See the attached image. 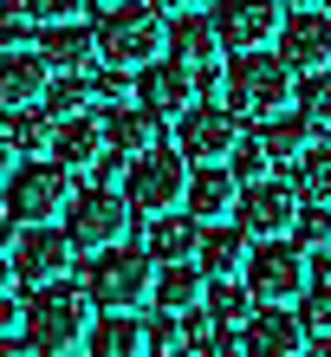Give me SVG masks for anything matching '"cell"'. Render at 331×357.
<instances>
[{
    "label": "cell",
    "mask_w": 331,
    "mask_h": 357,
    "mask_svg": "<svg viewBox=\"0 0 331 357\" xmlns=\"http://www.w3.org/2000/svg\"><path fill=\"white\" fill-rule=\"evenodd\" d=\"M293 85H299V72L286 66V59H273L266 46H254V52H234V66H227V78H221L215 98L234 117L266 123V117H279L286 104H293Z\"/></svg>",
    "instance_id": "1"
},
{
    "label": "cell",
    "mask_w": 331,
    "mask_h": 357,
    "mask_svg": "<svg viewBox=\"0 0 331 357\" xmlns=\"http://www.w3.org/2000/svg\"><path fill=\"white\" fill-rule=\"evenodd\" d=\"M91 319H98V305H91L85 286H66V280L33 286V299H26V344L39 357L78 351V344H85V331H91Z\"/></svg>",
    "instance_id": "2"
},
{
    "label": "cell",
    "mask_w": 331,
    "mask_h": 357,
    "mask_svg": "<svg viewBox=\"0 0 331 357\" xmlns=\"http://www.w3.org/2000/svg\"><path fill=\"white\" fill-rule=\"evenodd\" d=\"M162 46H169V26H162V13L143 7V0L105 7V20H98V52H105V66L143 72V66L162 59Z\"/></svg>",
    "instance_id": "3"
},
{
    "label": "cell",
    "mask_w": 331,
    "mask_h": 357,
    "mask_svg": "<svg viewBox=\"0 0 331 357\" xmlns=\"http://www.w3.org/2000/svg\"><path fill=\"white\" fill-rule=\"evenodd\" d=\"M78 195L72 188V169L66 162H46V156H33V162H20V169L7 176V188H0V202H7V215L20 227H39V221H66V202Z\"/></svg>",
    "instance_id": "4"
},
{
    "label": "cell",
    "mask_w": 331,
    "mask_h": 357,
    "mask_svg": "<svg viewBox=\"0 0 331 357\" xmlns=\"http://www.w3.org/2000/svg\"><path fill=\"white\" fill-rule=\"evenodd\" d=\"M240 280H247V292H254L260 305H299V292L312 286V260H305V247L293 234L286 241H254Z\"/></svg>",
    "instance_id": "5"
},
{
    "label": "cell",
    "mask_w": 331,
    "mask_h": 357,
    "mask_svg": "<svg viewBox=\"0 0 331 357\" xmlns=\"http://www.w3.org/2000/svg\"><path fill=\"white\" fill-rule=\"evenodd\" d=\"M182 195H189V156L182 150H143L130 156V169H123V202L137 208V215H169V208H182Z\"/></svg>",
    "instance_id": "6"
},
{
    "label": "cell",
    "mask_w": 331,
    "mask_h": 357,
    "mask_svg": "<svg viewBox=\"0 0 331 357\" xmlns=\"http://www.w3.org/2000/svg\"><path fill=\"white\" fill-rule=\"evenodd\" d=\"M130 215L137 208L123 202L111 182L78 188V195L66 202V241L78 247V254H105V247H117L123 234H130Z\"/></svg>",
    "instance_id": "7"
},
{
    "label": "cell",
    "mask_w": 331,
    "mask_h": 357,
    "mask_svg": "<svg viewBox=\"0 0 331 357\" xmlns=\"http://www.w3.org/2000/svg\"><path fill=\"white\" fill-rule=\"evenodd\" d=\"M150 286H156V260L150 254H137V247H105L98 254V266L85 273V292H91V305H105V312H137L143 299H150Z\"/></svg>",
    "instance_id": "8"
},
{
    "label": "cell",
    "mask_w": 331,
    "mask_h": 357,
    "mask_svg": "<svg viewBox=\"0 0 331 357\" xmlns=\"http://www.w3.org/2000/svg\"><path fill=\"white\" fill-rule=\"evenodd\" d=\"M299 221V188L279 182V176H260V182H240V202H234V227L247 241H286Z\"/></svg>",
    "instance_id": "9"
},
{
    "label": "cell",
    "mask_w": 331,
    "mask_h": 357,
    "mask_svg": "<svg viewBox=\"0 0 331 357\" xmlns=\"http://www.w3.org/2000/svg\"><path fill=\"white\" fill-rule=\"evenodd\" d=\"M234 143H240V117L227 111L221 98L215 104H189V111L176 117V150L189 162H227Z\"/></svg>",
    "instance_id": "10"
},
{
    "label": "cell",
    "mask_w": 331,
    "mask_h": 357,
    "mask_svg": "<svg viewBox=\"0 0 331 357\" xmlns=\"http://www.w3.org/2000/svg\"><path fill=\"white\" fill-rule=\"evenodd\" d=\"M72 254L78 247L66 241V227H20V241H13V273H20V286H52V280H66L72 273Z\"/></svg>",
    "instance_id": "11"
},
{
    "label": "cell",
    "mask_w": 331,
    "mask_h": 357,
    "mask_svg": "<svg viewBox=\"0 0 331 357\" xmlns=\"http://www.w3.org/2000/svg\"><path fill=\"white\" fill-rule=\"evenodd\" d=\"M39 59L52 66V78H91L105 66V52H98V33L85 20H66V26H39Z\"/></svg>",
    "instance_id": "12"
},
{
    "label": "cell",
    "mask_w": 331,
    "mask_h": 357,
    "mask_svg": "<svg viewBox=\"0 0 331 357\" xmlns=\"http://www.w3.org/2000/svg\"><path fill=\"white\" fill-rule=\"evenodd\" d=\"M162 59H176L189 78H208L221 66V26H215V13H176Z\"/></svg>",
    "instance_id": "13"
},
{
    "label": "cell",
    "mask_w": 331,
    "mask_h": 357,
    "mask_svg": "<svg viewBox=\"0 0 331 357\" xmlns=\"http://www.w3.org/2000/svg\"><path fill=\"white\" fill-rule=\"evenodd\" d=\"M279 59H286L293 72H318V66H331V13H325V7L286 13V20H279Z\"/></svg>",
    "instance_id": "14"
},
{
    "label": "cell",
    "mask_w": 331,
    "mask_h": 357,
    "mask_svg": "<svg viewBox=\"0 0 331 357\" xmlns=\"http://www.w3.org/2000/svg\"><path fill=\"white\" fill-rule=\"evenodd\" d=\"M137 104H143L156 123H176V117L195 104V78L182 72L176 59H169V66L156 59V66H143V72H137Z\"/></svg>",
    "instance_id": "15"
},
{
    "label": "cell",
    "mask_w": 331,
    "mask_h": 357,
    "mask_svg": "<svg viewBox=\"0 0 331 357\" xmlns=\"http://www.w3.org/2000/svg\"><path fill=\"white\" fill-rule=\"evenodd\" d=\"M279 0H221V13H215V26H221V46H234V52H254L266 46V39L279 33Z\"/></svg>",
    "instance_id": "16"
},
{
    "label": "cell",
    "mask_w": 331,
    "mask_h": 357,
    "mask_svg": "<svg viewBox=\"0 0 331 357\" xmlns=\"http://www.w3.org/2000/svg\"><path fill=\"white\" fill-rule=\"evenodd\" d=\"M111 156V143H105V123H98V111L85 117H59V130H52V162H66L72 176H98V162Z\"/></svg>",
    "instance_id": "17"
},
{
    "label": "cell",
    "mask_w": 331,
    "mask_h": 357,
    "mask_svg": "<svg viewBox=\"0 0 331 357\" xmlns=\"http://www.w3.org/2000/svg\"><path fill=\"white\" fill-rule=\"evenodd\" d=\"M234 202H240V176L227 169V162H201V169H189V195H182V208H189L195 221H234Z\"/></svg>",
    "instance_id": "18"
},
{
    "label": "cell",
    "mask_w": 331,
    "mask_h": 357,
    "mask_svg": "<svg viewBox=\"0 0 331 357\" xmlns=\"http://www.w3.org/2000/svg\"><path fill=\"white\" fill-rule=\"evenodd\" d=\"M240 338H247V357H299L305 351V325H299V312H286V305H260L254 319L240 325Z\"/></svg>",
    "instance_id": "19"
},
{
    "label": "cell",
    "mask_w": 331,
    "mask_h": 357,
    "mask_svg": "<svg viewBox=\"0 0 331 357\" xmlns=\"http://www.w3.org/2000/svg\"><path fill=\"white\" fill-rule=\"evenodd\" d=\"M46 85H52V66L39 52H7L0 59V117H13V111H33L39 98H46Z\"/></svg>",
    "instance_id": "20"
},
{
    "label": "cell",
    "mask_w": 331,
    "mask_h": 357,
    "mask_svg": "<svg viewBox=\"0 0 331 357\" xmlns=\"http://www.w3.org/2000/svg\"><path fill=\"white\" fill-rule=\"evenodd\" d=\"M85 351L91 357H150V319H137V312H105V319H91Z\"/></svg>",
    "instance_id": "21"
},
{
    "label": "cell",
    "mask_w": 331,
    "mask_h": 357,
    "mask_svg": "<svg viewBox=\"0 0 331 357\" xmlns=\"http://www.w3.org/2000/svg\"><path fill=\"white\" fill-rule=\"evenodd\" d=\"M247 254H254V241H247L240 227L208 221V227H201V247H195V266H201V280H240Z\"/></svg>",
    "instance_id": "22"
},
{
    "label": "cell",
    "mask_w": 331,
    "mask_h": 357,
    "mask_svg": "<svg viewBox=\"0 0 331 357\" xmlns=\"http://www.w3.org/2000/svg\"><path fill=\"white\" fill-rule=\"evenodd\" d=\"M98 123H105V143L117 156H143L162 143V123L143 111V104H111V111H98Z\"/></svg>",
    "instance_id": "23"
},
{
    "label": "cell",
    "mask_w": 331,
    "mask_h": 357,
    "mask_svg": "<svg viewBox=\"0 0 331 357\" xmlns=\"http://www.w3.org/2000/svg\"><path fill=\"white\" fill-rule=\"evenodd\" d=\"M195 247H201V221L195 215H176L169 208V215L150 221V260H162V266L169 260H195Z\"/></svg>",
    "instance_id": "24"
},
{
    "label": "cell",
    "mask_w": 331,
    "mask_h": 357,
    "mask_svg": "<svg viewBox=\"0 0 331 357\" xmlns=\"http://www.w3.org/2000/svg\"><path fill=\"white\" fill-rule=\"evenodd\" d=\"M201 292H208V280H201V266H189V260H169V266L156 273L150 299H156L162 312H189V305H201Z\"/></svg>",
    "instance_id": "25"
},
{
    "label": "cell",
    "mask_w": 331,
    "mask_h": 357,
    "mask_svg": "<svg viewBox=\"0 0 331 357\" xmlns=\"http://www.w3.org/2000/svg\"><path fill=\"white\" fill-rule=\"evenodd\" d=\"M201 305H208V319H215L221 331H240V325H247V319L260 312V299L247 292V280H208Z\"/></svg>",
    "instance_id": "26"
},
{
    "label": "cell",
    "mask_w": 331,
    "mask_h": 357,
    "mask_svg": "<svg viewBox=\"0 0 331 357\" xmlns=\"http://www.w3.org/2000/svg\"><path fill=\"white\" fill-rule=\"evenodd\" d=\"M260 143H266V156H273V169H279V162H299L305 150H312V123H305L299 111H293V117L279 111V117L260 123Z\"/></svg>",
    "instance_id": "27"
},
{
    "label": "cell",
    "mask_w": 331,
    "mask_h": 357,
    "mask_svg": "<svg viewBox=\"0 0 331 357\" xmlns=\"http://www.w3.org/2000/svg\"><path fill=\"white\" fill-rule=\"evenodd\" d=\"M7 130H13V143H20V156H52L59 117L46 111V104H33V111H13V117H7Z\"/></svg>",
    "instance_id": "28"
},
{
    "label": "cell",
    "mask_w": 331,
    "mask_h": 357,
    "mask_svg": "<svg viewBox=\"0 0 331 357\" xmlns=\"http://www.w3.org/2000/svg\"><path fill=\"white\" fill-rule=\"evenodd\" d=\"M293 111L312 123V130H325V123H331V66L299 72V85H293Z\"/></svg>",
    "instance_id": "29"
},
{
    "label": "cell",
    "mask_w": 331,
    "mask_h": 357,
    "mask_svg": "<svg viewBox=\"0 0 331 357\" xmlns=\"http://www.w3.org/2000/svg\"><path fill=\"white\" fill-rule=\"evenodd\" d=\"M293 169H299V176H293L299 202H325V208H331V143H312Z\"/></svg>",
    "instance_id": "30"
},
{
    "label": "cell",
    "mask_w": 331,
    "mask_h": 357,
    "mask_svg": "<svg viewBox=\"0 0 331 357\" xmlns=\"http://www.w3.org/2000/svg\"><path fill=\"white\" fill-rule=\"evenodd\" d=\"M39 104H46L52 117H85V111H98V98H91V78H52Z\"/></svg>",
    "instance_id": "31"
},
{
    "label": "cell",
    "mask_w": 331,
    "mask_h": 357,
    "mask_svg": "<svg viewBox=\"0 0 331 357\" xmlns=\"http://www.w3.org/2000/svg\"><path fill=\"white\" fill-rule=\"evenodd\" d=\"M299 325L305 338H331V280H312L299 292Z\"/></svg>",
    "instance_id": "32"
},
{
    "label": "cell",
    "mask_w": 331,
    "mask_h": 357,
    "mask_svg": "<svg viewBox=\"0 0 331 357\" xmlns=\"http://www.w3.org/2000/svg\"><path fill=\"white\" fill-rule=\"evenodd\" d=\"M91 98H98V104H130V98H137V72L98 66V72H91Z\"/></svg>",
    "instance_id": "33"
},
{
    "label": "cell",
    "mask_w": 331,
    "mask_h": 357,
    "mask_svg": "<svg viewBox=\"0 0 331 357\" xmlns=\"http://www.w3.org/2000/svg\"><path fill=\"white\" fill-rule=\"evenodd\" d=\"M91 0H20V13L33 20V26H66V20H85Z\"/></svg>",
    "instance_id": "34"
},
{
    "label": "cell",
    "mask_w": 331,
    "mask_h": 357,
    "mask_svg": "<svg viewBox=\"0 0 331 357\" xmlns=\"http://www.w3.org/2000/svg\"><path fill=\"white\" fill-rule=\"evenodd\" d=\"M293 241H299V247H325V241H331V208H325V202H299Z\"/></svg>",
    "instance_id": "35"
},
{
    "label": "cell",
    "mask_w": 331,
    "mask_h": 357,
    "mask_svg": "<svg viewBox=\"0 0 331 357\" xmlns=\"http://www.w3.org/2000/svg\"><path fill=\"white\" fill-rule=\"evenodd\" d=\"M227 169H234L240 182H260V176H273V156H266V143H234V156H227Z\"/></svg>",
    "instance_id": "36"
},
{
    "label": "cell",
    "mask_w": 331,
    "mask_h": 357,
    "mask_svg": "<svg viewBox=\"0 0 331 357\" xmlns=\"http://www.w3.org/2000/svg\"><path fill=\"white\" fill-rule=\"evenodd\" d=\"M33 33H39V26H33V20L20 13V7H0V59H7V52H20Z\"/></svg>",
    "instance_id": "37"
},
{
    "label": "cell",
    "mask_w": 331,
    "mask_h": 357,
    "mask_svg": "<svg viewBox=\"0 0 331 357\" xmlns=\"http://www.w3.org/2000/svg\"><path fill=\"white\" fill-rule=\"evenodd\" d=\"M215 331H221V325L208 319V305H189V312H182V338H189V344H208Z\"/></svg>",
    "instance_id": "38"
},
{
    "label": "cell",
    "mask_w": 331,
    "mask_h": 357,
    "mask_svg": "<svg viewBox=\"0 0 331 357\" xmlns=\"http://www.w3.org/2000/svg\"><path fill=\"white\" fill-rule=\"evenodd\" d=\"M201 357H247V338L240 331H215V338L201 344Z\"/></svg>",
    "instance_id": "39"
},
{
    "label": "cell",
    "mask_w": 331,
    "mask_h": 357,
    "mask_svg": "<svg viewBox=\"0 0 331 357\" xmlns=\"http://www.w3.org/2000/svg\"><path fill=\"white\" fill-rule=\"evenodd\" d=\"M13 169H20V143H13V130H0V188H7Z\"/></svg>",
    "instance_id": "40"
},
{
    "label": "cell",
    "mask_w": 331,
    "mask_h": 357,
    "mask_svg": "<svg viewBox=\"0 0 331 357\" xmlns=\"http://www.w3.org/2000/svg\"><path fill=\"white\" fill-rule=\"evenodd\" d=\"M0 331H26V305H13V292L0 299Z\"/></svg>",
    "instance_id": "41"
},
{
    "label": "cell",
    "mask_w": 331,
    "mask_h": 357,
    "mask_svg": "<svg viewBox=\"0 0 331 357\" xmlns=\"http://www.w3.org/2000/svg\"><path fill=\"white\" fill-rule=\"evenodd\" d=\"M0 357H39V351L26 344V331H0Z\"/></svg>",
    "instance_id": "42"
},
{
    "label": "cell",
    "mask_w": 331,
    "mask_h": 357,
    "mask_svg": "<svg viewBox=\"0 0 331 357\" xmlns=\"http://www.w3.org/2000/svg\"><path fill=\"white\" fill-rule=\"evenodd\" d=\"M156 13H201V0H150Z\"/></svg>",
    "instance_id": "43"
},
{
    "label": "cell",
    "mask_w": 331,
    "mask_h": 357,
    "mask_svg": "<svg viewBox=\"0 0 331 357\" xmlns=\"http://www.w3.org/2000/svg\"><path fill=\"white\" fill-rule=\"evenodd\" d=\"M13 286H20V273H13V260H0V299H7Z\"/></svg>",
    "instance_id": "44"
},
{
    "label": "cell",
    "mask_w": 331,
    "mask_h": 357,
    "mask_svg": "<svg viewBox=\"0 0 331 357\" xmlns=\"http://www.w3.org/2000/svg\"><path fill=\"white\" fill-rule=\"evenodd\" d=\"M312 280H331V254L318 247V260H312Z\"/></svg>",
    "instance_id": "45"
},
{
    "label": "cell",
    "mask_w": 331,
    "mask_h": 357,
    "mask_svg": "<svg viewBox=\"0 0 331 357\" xmlns=\"http://www.w3.org/2000/svg\"><path fill=\"white\" fill-rule=\"evenodd\" d=\"M286 13H305V7H325V0H279Z\"/></svg>",
    "instance_id": "46"
},
{
    "label": "cell",
    "mask_w": 331,
    "mask_h": 357,
    "mask_svg": "<svg viewBox=\"0 0 331 357\" xmlns=\"http://www.w3.org/2000/svg\"><path fill=\"white\" fill-rule=\"evenodd\" d=\"M162 357H201V344H176V351H162Z\"/></svg>",
    "instance_id": "47"
},
{
    "label": "cell",
    "mask_w": 331,
    "mask_h": 357,
    "mask_svg": "<svg viewBox=\"0 0 331 357\" xmlns=\"http://www.w3.org/2000/svg\"><path fill=\"white\" fill-rule=\"evenodd\" d=\"M91 7H98V13H105V7H123V0H91Z\"/></svg>",
    "instance_id": "48"
},
{
    "label": "cell",
    "mask_w": 331,
    "mask_h": 357,
    "mask_svg": "<svg viewBox=\"0 0 331 357\" xmlns=\"http://www.w3.org/2000/svg\"><path fill=\"white\" fill-rule=\"evenodd\" d=\"M59 357H78V351H59ZM85 357H91V351H85Z\"/></svg>",
    "instance_id": "49"
},
{
    "label": "cell",
    "mask_w": 331,
    "mask_h": 357,
    "mask_svg": "<svg viewBox=\"0 0 331 357\" xmlns=\"http://www.w3.org/2000/svg\"><path fill=\"white\" fill-rule=\"evenodd\" d=\"M325 357H331V338H325Z\"/></svg>",
    "instance_id": "50"
},
{
    "label": "cell",
    "mask_w": 331,
    "mask_h": 357,
    "mask_svg": "<svg viewBox=\"0 0 331 357\" xmlns=\"http://www.w3.org/2000/svg\"><path fill=\"white\" fill-rule=\"evenodd\" d=\"M325 13H331V0H325Z\"/></svg>",
    "instance_id": "51"
},
{
    "label": "cell",
    "mask_w": 331,
    "mask_h": 357,
    "mask_svg": "<svg viewBox=\"0 0 331 357\" xmlns=\"http://www.w3.org/2000/svg\"><path fill=\"white\" fill-rule=\"evenodd\" d=\"M299 357H305V351H299ZM318 357H325V351H318Z\"/></svg>",
    "instance_id": "52"
},
{
    "label": "cell",
    "mask_w": 331,
    "mask_h": 357,
    "mask_svg": "<svg viewBox=\"0 0 331 357\" xmlns=\"http://www.w3.org/2000/svg\"><path fill=\"white\" fill-rule=\"evenodd\" d=\"M0 7H7V0H0Z\"/></svg>",
    "instance_id": "53"
}]
</instances>
